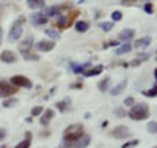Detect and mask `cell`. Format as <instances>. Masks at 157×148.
<instances>
[{
	"instance_id": "484cf974",
	"label": "cell",
	"mask_w": 157,
	"mask_h": 148,
	"mask_svg": "<svg viewBox=\"0 0 157 148\" xmlns=\"http://www.w3.org/2000/svg\"><path fill=\"white\" fill-rule=\"evenodd\" d=\"M22 55H24L25 60H33V62H38L39 60V57L36 55V54H32V52H24Z\"/></svg>"
},
{
	"instance_id": "cb8c5ba5",
	"label": "cell",
	"mask_w": 157,
	"mask_h": 148,
	"mask_svg": "<svg viewBox=\"0 0 157 148\" xmlns=\"http://www.w3.org/2000/svg\"><path fill=\"white\" fill-rule=\"evenodd\" d=\"M148 54H140V55H138V58H135L134 62H132V66H137V65H140L141 62H145V60H148Z\"/></svg>"
},
{
	"instance_id": "2e32d148",
	"label": "cell",
	"mask_w": 157,
	"mask_h": 148,
	"mask_svg": "<svg viewBox=\"0 0 157 148\" xmlns=\"http://www.w3.org/2000/svg\"><path fill=\"white\" fill-rule=\"evenodd\" d=\"M52 118H54V110H52V109L44 110V114L41 115V125H47Z\"/></svg>"
},
{
	"instance_id": "b9f144b4",
	"label": "cell",
	"mask_w": 157,
	"mask_h": 148,
	"mask_svg": "<svg viewBox=\"0 0 157 148\" xmlns=\"http://www.w3.org/2000/svg\"><path fill=\"white\" fill-rule=\"evenodd\" d=\"M78 87H82V84H74V85H71V88H78Z\"/></svg>"
},
{
	"instance_id": "1f68e13d",
	"label": "cell",
	"mask_w": 157,
	"mask_h": 148,
	"mask_svg": "<svg viewBox=\"0 0 157 148\" xmlns=\"http://www.w3.org/2000/svg\"><path fill=\"white\" fill-rule=\"evenodd\" d=\"M148 132L157 134V122H149L148 123Z\"/></svg>"
},
{
	"instance_id": "7c38bea8",
	"label": "cell",
	"mask_w": 157,
	"mask_h": 148,
	"mask_svg": "<svg viewBox=\"0 0 157 148\" xmlns=\"http://www.w3.org/2000/svg\"><path fill=\"white\" fill-rule=\"evenodd\" d=\"M102 71H104V66H102V65H98V66H94V68H91V70L85 71L83 74H85V77H93V76L101 74Z\"/></svg>"
},
{
	"instance_id": "d590c367",
	"label": "cell",
	"mask_w": 157,
	"mask_h": 148,
	"mask_svg": "<svg viewBox=\"0 0 157 148\" xmlns=\"http://www.w3.org/2000/svg\"><path fill=\"white\" fill-rule=\"evenodd\" d=\"M135 145H138V140L137 139H134L132 142H127L126 145H123V148H130V146H135Z\"/></svg>"
},
{
	"instance_id": "e0dca14e",
	"label": "cell",
	"mask_w": 157,
	"mask_h": 148,
	"mask_svg": "<svg viewBox=\"0 0 157 148\" xmlns=\"http://www.w3.org/2000/svg\"><path fill=\"white\" fill-rule=\"evenodd\" d=\"M90 140H91V139H90L88 134H83V136L77 140V146H78V148H86V146L90 145Z\"/></svg>"
},
{
	"instance_id": "277c9868",
	"label": "cell",
	"mask_w": 157,
	"mask_h": 148,
	"mask_svg": "<svg viewBox=\"0 0 157 148\" xmlns=\"http://www.w3.org/2000/svg\"><path fill=\"white\" fill-rule=\"evenodd\" d=\"M16 93H17V87L10 84L8 80L0 79V96H3L6 99V98H11V95H16Z\"/></svg>"
},
{
	"instance_id": "9a60e30c",
	"label": "cell",
	"mask_w": 157,
	"mask_h": 148,
	"mask_svg": "<svg viewBox=\"0 0 157 148\" xmlns=\"http://www.w3.org/2000/svg\"><path fill=\"white\" fill-rule=\"evenodd\" d=\"M88 29H90V24H88L86 21H77V22H75V32L85 33Z\"/></svg>"
},
{
	"instance_id": "ffe728a7",
	"label": "cell",
	"mask_w": 157,
	"mask_h": 148,
	"mask_svg": "<svg viewBox=\"0 0 157 148\" xmlns=\"http://www.w3.org/2000/svg\"><path fill=\"white\" fill-rule=\"evenodd\" d=\"M151 43V38L149 36H145V38H140L138 41H135V47H148Z\"/></svg>"
},
{
	"instance_id": "8fae6325",
	"label": "cell",
	"mask_w": 157,
	"mask_h": 148,
	"mask_svg": "<svg viewBox=\"0 0 157 148\" xmlns=\"http://www.w3.org/2000/svg\"><path fill=\"white\" fill-rule=\"evenodd\" d=\"M30 145H32V132H27L25 134V139L22 142H19L14 148H30Z\"/></svg>"
},
{
	"instance_id": "3957f363",
	"label": "cell",
	"mask_w": 157,
	"mask_h": 148,
	"mask_svg": "<svg viewBox=\"0 0 157 148\" xmlns=\"http://www.w3.org/2000/svg\"><path fill=\"white\" fill-rule=\"evenodd\" d=\"M24 16H21L14 24L11 25V29H10V33H8V39L10 41H17V39L22 36V24H24Z\"/></svg>"
},
{
	"instance_id": "8d00e7d4",
	"label": "cell",
	"mask_w": 157,
	"mask_h": 148,
	"mask_svg": "<svg viewBox=\"0 0 157 148\" xmlns=\"http://www.w3.org/2000/svg\"><path fill=\"white\" fill-rule=\"evenodd\" d=\"M143 8H145V11L146 13H149V14H151V13H152V3H145V6H143Z\"/></svg>"
},
{
	"instance_id": "8992f818",
	"label": "cell",
	"mask_w": 157,
	"mask_h": 148,
	"mask_svg": "<svg viewBox=\"0 0 157 148\" xmlns=\"http://www.w3.org/2000/svg\"><path fill=\"white\" fill-rule=\"evenodd\" d=\"M112 136L116 137V139H129V137H130V131H129L127 126L120 125V126H115V128H113Z\"/></svg>"
},
{
	"instance_id": "d4e9b609",
	"label": "cell",
	"mask_w": 157,
	"mask_h": 148,
	"mask_svg": "<svg viewBox=\"0 0 157 148\" xmlns=\"http://www.w3.org/2000/svg\"><path fill=\"white\" fill-rule=\"evenodd\" d=\"M57 25L60 27V29H63V27H68V18L58 16V18H57Z\"/></svg>"
},
{
	"instance_id": "ba28073f",
	"label": "cell",
	"mask_w": 157,
	"mask_h": 148,
	"mask_svg": "<svg viewBox=\"0 0 157 148\" xmlns=\"http://www.w3.org/2000/svg\"><path fill=\"white\" fill-rule=\"evenodd\" d=\"M30 21H32L33 25L39 27V25H44V24L47 22V18L44 16V13H35V14H32Z\"/></svg>"
},
{
	"instance_id": "f1b7e54d",
	"label": "cell",
	"mask_w": 157,
	"mask_h": 148,
	"mask_svg": "<svg viewBox=\"0 0 157 148\" xmlns=\"http://www.w3.org/2000/svg\"><path fill=\"white\" fill-rule=\"evenodd\" d=\"M60 148H78V146H77V142H68V140H63Z\"/></svg>"
},
{
	"instance_id": "74e56055",
	"label": "cell",
	"mask_w": 157,
	"mask_h": 148,
	"mask_svg": "<svg viewBox=\"0 0 157 148\" xmlns=\"http://www.w3.org/2000/svg\"><path fill=\"white\" fill-rule=\"evenodd\" d=\"M115 115H118V117H124L126 115V112H124V109H115Z\"/></svg>"
},
{
	"instance_id": "ab89813d",
	"label": "cell",
	"mask_w": 157,
	"mask_h": 148,
	"mask_svg": "<svg viewBox=\"0 0 157 148\" xmlns=\"http://www.w3.org/2000/svg\"><path fill=\"white\" fill-rule=\"evenodd\" d=\"M5 137H6V129L5 128H0V142H2Z\"/></svg>"
},
{
	"instance_id": "603a6c76",
	"label": "cell",
	"mask_w": 157,
	"mask_h": 148,
	"mask_svg": "<svg viewBox=\"0 0 157 148\" xmlns=\"http://www.w3.org/2000/svg\"><path fill=\"white\" fill-rule=\"evenodd\" d=\"M58 13H60V8L58 6H52V8H47L46 10V13H44V16L47 18V16H58Z\"/></svg>"
},
{
	"instance_id": "d6986e66",
	"label": "cell",
	"mask_w": 157,
	"mask_h": 148,
	"mask_svg": "<svg viewBox=\"0 0 157 148\" xmlns=\"http://www.w3.org/2000/svg\"><path fill=\"white\" fill-rule=\"evenodd\" d=\"M72 68H74L72 71H74V73H77V74H78V73H85V70H86V68H91V63H90V62H86V63H83V65H74Z\"/></svg>"
},
{
	"instance_id": "7a4b0ae2",
	"label": "cell",
	"mask_w": 157,
	"mask_h": 148,
	"mask_svg": "<svg viewBox=\"0 0 157 148\" xmlns=\"http://www.w3.org/2000/svg\"><path fill=\"white\" fill-rule=\"evenodd\" d=\"M83 126L82 125H71L64 129V140L68 142H77L83 136Z\"/></svg>"
},
{
	"instance_id": "30bf717a",
	"label": "cell",
	"mask_w": 157,
	"mask_h": 148,
	"mask_svg": "<svg viewBox=\"0 0 157 148\" xmlns=\"http://www.w3.org/2000/svg\"><path fill=\"white\" fill-rule=\"evenodd\" d=\"M134 35H135V32H134L132 29H124V30L120 33L118 39H120V41H129V39L134 38Z\"/></svg>"
},
{
	"instance_id": "7402d4cb",
	"label": "cell",
	"mask_w": 157,
	"mask_h": 148,
	"mask_svg": "<svg viewBox=\"0 0 157 148\" xmlns=\"http://www.w3.org/2000/svg\"><path fill=\"white\" fill-rule=\"evenodd\" d=\"M130 50H132V44H123L121 47L116 49V54H118V55H123V54H127Z\"/></svg>"
},
{
	"instance_id": "83f0119b",
	"label": "cell",
	"mask_w": 157,
	"mask_h": 148,
	"mask_svg": "<svg viewBox=\"0 0 157 148\" xmlns=\"http://www.w3.org/2000/svg\"><path fill=\"white\" fill-rule=\"evenodd\" d=\"M143 95H146V96H149V98H155V96H157V85H155V87H152L151 90L143 91Z\"/></svg>"
},
{
	"instance_id": "836d02e7",
	"label": "cell",
	"mask_w": 157,
	"mask_h": 148,
	"mask_svg": "<svg viewBox=\"0 0 157 148\" xmlns=\"http://www.w3.org/2000/svg\"><path fill=\"white\" fill-rule=\"evenodd\" d=\"M112 19H113L115 22H116V21H121V19H123V13H121V11H113V13H112Z\"/></svg>"
},
{
	"instance_id": "f6af8a7d",
	"label": "cell",
	"mask_w": 157,
	"mask_h": 148,
	"mask_svg": "<svg viewBox=\"0 0 157 148\" xmlns=\"http://www.w3.org/2000/svg\"><path fill=\"white\" fill-rule=\"evenodd\" d=\"M2 148H8V146H5V145H2Z\"/></svg>"
},
{
	"instance_id": "ac0fdd59",
	"label": "cell",
	"mask_w": 157,
	"mask_h": 148,
	"mask_svg": "<svg viewBox=\"0 0 157 148\" xmlns=\"http://www.w3.org/2000/svg\"><path fill=\"white\" fill-rule=\"evenodd\" d=\"M19 104V99L17 98H6V99H3V107L5 109H10V107H14V106H17Z\"/></svg>"
},
{
	"instance_id": "f546056e",
	"label": "cell",
	"mask_w": 157,
	"mask_h": 148,
	"mask_svg": "<svg viewBox=\"0 0 157 148\" xmlns=\"http://www.w3.org/2000/svg\"><path fill=\"white\" fill-rule=\"evenodd\" d=\"M43 112H44V107L36 106V107H33V109H32V117H38V115H41Z\"/></svg>"
},
{
	"instance_id": "60d3db41",
	"label": "cell",
	"mask_w": 157,
	"mask_h": 148,
	"mask_svg": "<svg viewBox=\"0 0 157 148\" xmlns=\"http://www.w3.org/2000/svg\"><path fill=\"white\" fill-rule=\"evenodd\" d=\"M124 104H126V106H134V104H135V101H134V98H126Z\"/></svg>"
},
{
	"instance_id": "7bdbcfd3",
	"label": "cell",
	"mask_w": 157,
	"mask_h": 148,
	"mask_svg": "<svg viewBox=\"0 0 157 148\" xmlns=\"http://www.w3.org/2000/svg\"><path fill=\"white\" fill-rule=\"evenodd\" d=\"M0 43H2V29H0Z\"/></svg>"
},
{
	"instance_id": "d6a6232c",
	"label": "cell",
	"mask_w": 157,
	"mask_h": 148,
	"mask_svg": "<svg viewBox=\"0 0 157 148\" xmlns=\"http://www.w3.org/2000/svg\"><path fill=\"white\" fill-rule=\"evenodd\" d=\"M101 29H102L104 32L112 30V29H113V22H102V24H101Z\"/></svg>"
},
{
	"instance_id": "4316f807",
	"label": "cell",
	"mask_w": 157,
	"mask_h": 148,
	"mask_svg": "<svg viewBox=\"0 0 157 148\" xmlns=\"http://www.w3.org/2000/svg\"><path fill=\"white\" fill-rule=\"evenodd\" d=\"M107 87H109V77L102 79L101 82H99V85H98V88H99L101 91H105V90H107Z\"/></svg>"
},
{
	"instance_id": "4fadbf2b",
	"label": "cell",
	"mask_w": 157,
	"mask_h": 148,
	"mask_svg": "<svg viewBox=\"0 0 157 148\" xmlns=\"http://www.w3.org/2000/svg\"><path fill=\"white\" fill-rule=\"evenodd\" d=\"M126 87H127V80H123L121 84H118L116 87H113V88L110 90V95H112V96H118Z\"/></svg>"
},
{
	"instance_id": "ee69618b",
	"label": "cell",
	"mask_w": 157,
	"mask_h": 148,
	"mask_svg": "<svg viewBox=\"0 0 157 148\" xmlns=\"http://www.w3.org/2000/svg\"><path fill=\"white\" fill-rule=\"evenodd\" d=\"M154 76H155V80H157V70L154 71Z\"/></svg>"
},
{
	"instance_id": "52a82bcc",
	"label": "cell",
	"mask_w": 157,
	"mask_h": 148,
	"mask_svg": "<svg viewBox=\"0 0 157 148\" xmlns=\"http://www.w3.org/2000/svg\"><path fill=\"white\" fill-rule=\"evenodd\" d=\"M35 47L41 52H49L55 47V41H52V39H43V41H39L35 44Z\"/></svg>"
},
{
	"instance_id": "5bb4252c",
	"label": "cell",
	"mask_w": 157,
	"mask_h": 148,
	"mask_svg": "<svg viewBox=\"0 0 157 148\" xmlns=\"http://www.w3.org/2000/svg\"><path fill=\"white\" fill-rule=\"evenodd\" d=\"M32 44H33V38L32 36H29L27 39H24V41L19 44V50L24 54V52H29V47H32Z\"/></svg>"
},
{
	"instance_id": "f35d334b",
	"label": "cell",
	"mask_w": 157,
	"mask_h": 148,
	"mask_svg": "<svg viewBox=\"0 0 157 148\" xmlns=\"http://www.w3.org/2000/svg\"><path fill=\"white\" fill-rule=\"evenodd\" d=\"M116 44H120V43H118V41H109V43L104 44V49H107V47H113V46H116Z\"/></svg>"
},
{
	"instance_id": "5b68a950",
	"label": "cell",
	"mask_w": 157,
	"mask_h": 148,
	"mask_svg": "<svg viewBox=\"0 0 157 148\" xmlns=\"http://www.w3.org/2000/svg\"><path fill=\"white\" fill-rule=\"evenodd\" d=\"M10 84H13L14 87H22V88H32L33 87V82L29 79V77H25V76H13L11 79H10Z\"/></svg>"
},
{
	"instance_id": "4dcf8cb0",
	"label": "cell",
	"mask_w": 157,
	"mask_h": 148,
	"mask_svg": "<svg viewBox=\"0 0 157 148\" xmlns=\"http://www.w3.org/2000/svg\"><path fill=\"white\" fill-rule=\"evenodd\" d=\"M69 99H64V101H61V102H58L57 104V107H58V110H61V112H64V110H66V107L69 106Z\"/></svg>"
},
{
	"instance_id": "6da1fadb",
	"label": "cell",
	"mask_w": 157,
	"mask_h": 148,
	"mask_svg": "<svg viewBox=\"0 0 157 148\" xmlns=\"http://www.w3.org/2000/svg\"><path fill=\"white\" fill-rule=\"evenodd\" d=\"M129 117L135 120V122H140V120H146L149 117V107L145 102H140V104H134L129 110Z\"/></svg>"
},
{
	"instance_id": "e575fe53",
	"label": "cell",
	"mask_w": 157,
	"mask_h": 148,
	"mask_svg": "<svg viewBox=\"0 0 157 148\" xmlns=\"http://www.w3.org/2000/svg\"><path fill=\"white\" fill-rule=\"evenodd\" d=\"M46 35H49L52 39H60V33H57L54 30H46Z\"/></svg>"
},
{
	"instance_id": "9c48e42d",
	"label": "cell",
	"mask_w": 157,
	"mask_h": 148,
	"mask_svg": "<svg viewBox=\"0 0 157 148\" xmlns=\"http://www.w3.org/2000/svg\"><path fill=\"white\" fill-rule=\"evenodd\" d=\"M16 54L13 50H3L2 54H0V60H2L3 63H14L16 62Z\"/></svg>"
},
{
	"instance_id": "44dd1931",
	"label": "cell",
	"mask_w": 157,
	"mask_h": 148,
	"mask_svg": "<svg viewBox=\"0 0 157 148\" xmlns=\"http://www.w3.org/2000/svg\"><path fill=\"white\" fill-rule=\"evenodd\" d=\"M27 5L30 8H43V6H46V2H43V0H29Z\"/></svg>"
}]
</instances>
